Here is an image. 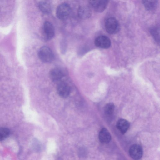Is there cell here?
Masks as SVG:
<instances>
[{"label":"cell","mask_w":160,"mask_h":160,"mask_svg":"<svg viewBox=\"0 0 160 160\" xmlns=\"http://www.w3.org/2000/svg\"><path fill=\"white\" fill-rule=\"evenodd\" d=\"M105 28L106 31L108 33L114 34L119 31L120 28V24L115 18L110 17L107 18L105 21Z\"/></svg>","instance_id":"1"},{"label":"cell","mask_w":160,"mask_h":160,"mask_svg":"<svg viewBox=\"0 0 160 160\" xmlns=\"http://www.w3.org/2000/svg\"><path fill=\"white\" fill-rule=\"evenodd\" d=\"M38 56L39 59L45 62H50L54 58L52 50L47 46H43L40 48L38 52Z\"/></svg>","instance_id":"2"},{"label":"cell","mask_w":160,"mask_h":160,"mask_svg":"<svg viewBox=\"0 0 160 160\" xmlns=\"http://www.w3.org/2000/svg\"><path fill=\"white\" fill-rule=\"evenodd\" d=\"M71 12V8L70 5L66 3H63L60 4L57 7L56 14L59 19L64 20L68 18Z\"/></svg>","instance_id":"3"},{"label":"cell","mask_w":160,"mask_h":160,"mask_svg":"<svg viewBox=\"0 0 160 160\" xmlns=\"http://www.w3.org/2000/svg\"><path fill=\"white\" fill-rule=\"evenodd\" d=\"M109 1L106 0H91L89 3L94 10L97 12H102L106 8Z\"/></svg>","instance_id":"4"},{"label":"cell","mask_w":160,"mask_h":160,"mask_svg":"<svg viewBox=\"0 0 160 160\" xmlns=\"http://www.w3.org/2000/svg\"><path fill=\"white\" fill-rule=\"evenodd\" d=\"M129 153L130 157L135 160L140 159L143 154L142 147L138 144H135L131 146L129 148Z\"/></svg>","instance_id":"5"},{"label":"cell","mask_w":160,"mask_h":160,"mask_svg":"<svg viewBox=\"0 0 160 160\" xmlns=\"http://www.w3.org/2000/svg\"><path fill=\"white\" fill-rule=\"evenodd\" d=\"M94 42L97 47L104 49L109 48L111 44L110 39L104 35H100L98 37L95 39Z\"/></svg>","instance_id":"6"},{"label":"cell","mask_w":160,"mask_h":160,"mask_svg":"<svg viewBox=\"0 0 160 160\" xmlns=\"http://www.w3.org/2000/svg\"><path fill=\"white\" fill-rule=\"evenodd\" d=\"M57 90L58 95L63 98L68 97L70 91L68 85L64 82H61L58 83L57 87Z\"/></svg>","instance_id":"7"},{"label":"cell","mask_w":160,"mask_h":160,"mask_svg":"<svg viewBox=\"0 0 160 160\" xmlns=\"http://www.w3.org/2000/svg\"><path fill=\"white\" fill-rule=\"evenodd\" d=\"M43 30L46 38L50 40L55 35V29L53 26L50 22L46 21L43 25Z\"/></svg>","instance_id":"8"},{"label":"cell","mask_w":160,"mask_h":160,"mask_svg":"<svg viewBox=\"0 0 160 160\" xmlns=\"http://www.w3.org/2000/svg\"><path fill=\"white\" fill-rule=\"evenodd\" d=\"M78 17L82 19H86L89 18L92 14L91 8L88 6L83 5L80 6L78 9Z\"/></svg>","instance_id":"9"},{"label":"cell","mask_w":160,"mask_h":160,"mask_svg":"<svg viewBox=\"0 0 160 160\" xmlns=\"http://www.w3.org/2000/svg\"><path fill=\"white\" fill-rule=\"evenodd\" d=\"M63 70L58 68L52 69L49 72V76L52 80L57 81L61 79L64 75Z\"/></svg>","instance_id":"10"},{"label":"cell","mask_w":160,"mask_h":160,"mask_svg":"<svg viewBox=\"0 0 160 160\" xmlns=\"http://www.w3.org/2000/svg\"><path fill=\"white\" fill-rule=\"evenodd\" d=\"M99 139L102 143L107 144L111 140V136L108 130L105 128H102L99 134Z\"/></svg>","instance_id":"11"},{"label":"cell","mask_w":160,"mask_h":160,"mask_svg":"<svg viewBox=\"0 0 160 160\" xmlns=\"http://www.w3.org/2000/svg\"><path fill=\"white\" fill-rule=\"evenodd\" d=\"M114 105L113 103L110 102L107 104L104 108V114L106 119L108 121H110L113 116Z\"/></svg>","instance_id":"12"},{"label":"cell","mask_w":160,"mask_h":160,"mask_svg":"<svg viewBox=\"0 0 160 160\" xmlns=\"http://www.w3.org/2000/svg\"><path fill=\"white\" fill-rule=\"evenodd\" d=\"M129 126V122L127 120L123 119L119 120L116 124L117 128L123 134L126 132Z\"/></svg>","instance_id":"13"},{"label":"cell","mask_w":160,"mask_h":160,"mask_svg":"<svg viewBox=\"0 0 160 160\" xmlns=\"http://www.w3.org/2000/svg\"><path fill=\"white\" fill-rule=\"evenodd\" d=\"M38 7L40 11L45 14L50 13L52 10L51 4L48 1H41L38 4Z\"/></svg>","instance_id":"14"},{"label":"cell","mask_w":160,"mask_h":160,"mask_svg":"<svg viewBox=\"0 0 160 160\" xmlns=\"http://www.w3.org/2000/svg\"><path fill=\"white\" fill-rule=\"evenodd\" d=\"M142 2L145 8L149 11L155 10L158 5L157 0H143Z\"/></svg>","instance_id":"15"},{"label":"cell","mask_w":160,"mask_h":160,"mask_svg":"<svg viewBox=\"0 0 160 160\" xmlns=\"http://www.w3.org/2000/svg\"><path fill=\"white\" fill-rule=\"evenodd\" d=\"M10 133V130L6 128H0V141L6 139L9 135Z\"/></svg>","instance_id":"16"},{"label":"cell","mask_w":160,"mask_h":160,"mask_svg":"<svg viewBox=\"0 0 160 160\" xmlns=\"http://www.w3.org/2000/svg\"><path fill=\"white\" fill-rule=\"evenodd\" d=\"M151 33L155 40L159 43V28L158 27L152 28L150 30Z\"/></svg>","instance_id":"17"},{"label":"cell","mask_w":160,"mask_h":160,"mask_svg":"<svg viewBox=\"0 0 160 160\" xmlns=\"http://www.w3.org/2000/svg\"><path fill=\"white\" fill-rule=\"evenodd\" d=\"M85 151L84 149L82 148L79 150L78 152L79 155L81 157H83L85 154Z\"/></svg>","instance_id":"18"}]
</instances>
